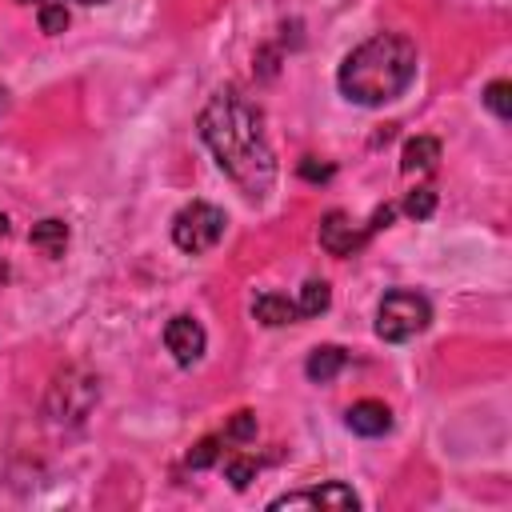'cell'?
<instances>
[{
    "mask_svg": "<svg viewBox=\"0 0 512 512\" xmlns=\"http://www.w3.org/2000/svg\"><path fill=\"white\" fill-rule=\"evenodd\" d=\"M200 136L212 148L224 176L252 200H264L276 184V156L264 132L260 108L240 88H220L200 108Z\"/></svg>",
    "mask_w": 512,
    "mask_h": 512,
    "instance_id": "6da1fadb",
    "label": "cell"
},
{
    "mask_svg": "<svg viewBox=\"0 0 512 512\" xmlns=\"http://www.w3.org/2000/svg\"><path fill=\"white\" fill-rule=\"evenodd\" d=\"M416 44L404 32H376L364 44H356L340 64V92L352 104L376 108L396 100L416 80Z\"/></svg>",
    "mask_w": 512,
    "mask_h": 512,
    "instance_id": "7a4b0ae2",
    "label": "cell"
},
{
    "mask_svg": "<svg viewBox=\"0 0 512 512\" xmlns=\"http://www.w3.org/2000/svg\"><path fill=\"white\" fill-rule=\"evenodd\" d=\"M432 320V308L420 292H408V288H396L380 300L376 308V336L388 340V344H404L412 336H420Z\"/></svg>",
    "mask_w": 512,
    "mask_h": 512,
    "instance_id": "3957f363",
    "label": "cell"
},
{
    "mask_svg": "<svg viewBox=\"0 0 512 512\" xmlns=\"http://www.w3.org/2000/svg\"><path fill=\"white\" fill-rule=\"evenodd\" d=\"M100 400V380L84 368H64L48 388V416L56 424H80Z\"/></svg>",
    "mask_w": 512,
    "mask_h": 512,
    "instance_id": "277c9868",
    "label": "cell"
},
{
    "mask_svg": "<svg viewBox=\"0 0 512 512\" xmlns=\"http://www.w3.org/2000/svg\"><path fill=\"white\" fill-rule=\"evenodd\" d=\"M224 224H228V220H224V212H220L216 204L192 200V204H184V208L176 212V220H172V240H176V248L200 256V252H208V248L220 244Z\"/></svg>",
    "mask_w": 512,
    "mask_h": 512,
    "instance_id": "5b68a950",
    "label": "cell"
},
{
    "mask_svg": "<svg viewBox=\"0 0 512 512\" xmlns=\"http://www.w3.org/2000/svg\"><path fill=\"white\" fill-rule=\"evenodd\" d=\"M268 508H272V512H280V508H340V512L352 508V512H356V508H360V496H356L348 484L332 480V484H320V488L284 492V496H276Z\"/></svg>",
    "mask_w": 512,
    "mask_h": 512,
    "instance_id": "8992f818",
    "label": "cell"
},
{
    "mask_svg": "<svg viewBox=\"0 0 512 512\" xmlns=\"http://www.w3.org/2000/svg\"><path fill=\"white\" fill-rule=\"evenodd\" d=\"M204 344H208V336H204L200 320H192V316H172V320L164 324V348L172 352V360H176L180 368H192V364L204 356Z\"/></svg>",
    "mask_w": 512,
    "mask_h": 512,
    "instance_id": "52a82bcc",
    "label": "cell"
},
{
    "mask_svg": "<svg viewBox=\"0 0 512 512\" xmlns=\"http://www.w3.org/2000/svg\"><path fill=\"white\" fill-rule=\"evenodd\" d=\"M368 232H360L340 208H332L324 220H320V248L332 252V256H352L360 244H364Z\"/></svg>",
    "mask_w": 512,
    "mask_h": 512,
    "instance_id": "ba28073f",
    "label": "cell"
},
{
    "mask_svg": "<svg viewBox=\"0 0 512 512\" xmlns=\"http://www.w3.org/2000/svg\"><path fill=\"white\" fill-rule=\"evenodd\" d=\"M348 428L356 436H384L392 428V412L384 400H356L348 408Z\"/></svg>",
    "mask_w": 512,
    "mask_h": 512,
    "instance_id": "9c48e42d",
    "label": "cell"
},
{
    "mask_svg": "<svg viewBox=\"0 0 512 512\" xmlns=\"http://www.w3.org/2000/svg\"><path fill=\"white\" fill-rule=\"evenodd\" d=\"M440 160V140L436 136H412L400 152V168L404 172H432Z\"/></svg>",
    "mask_w": 512,
    "mask_h": 512,
    "instance_id": "30bf717a",
    "label": "cell"
},
{
    "mask_svg": "<svg viewBox=\"0 0 512 512\" xmlns=\"http://www.w3.org/2000/svg\"><path fill=\"white\" fill-rule=\"evenodd\" d=\"M252 316H256L260 324H268V328H284V324H292L300 312H296V304H292L288 296H280V292H264V296H256Z\"/></svg>",
    "mask_w": 512,
    "mask_h": 512,
    "instance_id": "8fae6325",
    "label": "cell"
},
{
    "mask_svg": "<svg viewBox=\"0 0 512 512\" xmlns=\"http://www.w3.org/2000/svg\"><path fill=\"white\" fill-rule=\"evenodd\" d=\"M344 348H336V344H320V348H312V356H308V364H304V372H308V380H316V384H328L340 368H344Z\"/></svg>",
    "mask_w": 512,
    "mask_h": 512,
    "instance_id": "7c38bea8",
    "label": "cell"
},
{
    "mask_svg": "<svg viewBox=\"0 0 512 512\" xmlns=\"http://www.w3.org/2000/svg\"><path fill=\"white\" fill-rule=\"evenodd\" d=\"M32 248H40L44 256H64V248H68V224L64 220H56V216H48V220H40L36 228H32Z\"/></svg>",
    "mask_w": 512,
    "mask_h": 512,
    "instance_id": "4fadbf2b",
    "label": "cell"
},
{
    "mask_svg": "<svg viewBox=\"0 0 512 512\" xmlns=\"http://www.w3.org/2000/svg\"><path fill=\"white\" fill-rule=\"evenodd\" d=\"M328 304H332V288H328L324 280H308V284L300 288L296 312H300V316H320V312H328Z\"/></svg>",
    "mask_w": 512,
    "mask_h": 512,
    "instance_id": "5bb4252c",
    "label": "cell"
},
{
    "mask_svg": "<svg viewBox=\"0 0 512 512\" xmlns=\"http://www.w3.org/2000/svg\"><path fill=\"white\" fill-rule=\"evenodd\" d=\"M404 212H408L412 220H428V216L436 212V188H428V184L412 188V192L404 196Z\"/></svg>",
    "mask_w": 512,
    "mask_h": 512,
    "instance_id": "9a60e30c",
    "label": "cell"
},
{
    "mask_svg": "<svg viewBox=\"0 0 512 512\" xmlns=\"http://www.w3.org/2000/svg\"><path fill=\"white\" fill-rule=\"evenodd\" d=\"M484 104L496 112V120H508L512 116V84L508 80H492L484 88Z\"/></svg>",
    "mask_w": 512,
    "mask_h": 512,
    "instance_id": "2e32d148",
    "label": "cell"
},
{
    "mask_svg": "<svg viewBox=\"0 0 512 512\" xmlns=\"http://www.w3.org/2000/svg\"><path fill=\"white\" fill-rule=\"evenodd\" d=\"M36 20H40V32H48V36H60V32L68 28V8H64V4H40Z\"/></svg>",
    "mask_w": 512,
    "mask_h": 512,
    "instance_id": "e0dca14e",
    "label": "cell"
},
{
    "mask_svg": "<svg viewBox=\"0 0 512 512\" xmlns=\"http://www.w3.org/2000/svg\"><path fill=\"white\" fill-rule=\"evenodd\" d=\"M224 476L232 480V488H248V484L256 480V460H248V456H232V460L224 464Z\"/></svg>",
    "mask_w": 512,
    "mask_h": 512,
    "instance_id": "ac0fdd59",
    "label": "cell"
},
{
    "mask_svg": "<svg viewBox=\"0 0 512 512\" xmlns=\"http://www.w3.org/2000/svg\"><path fill=\"white\" fill-rule=\"evenodd\" d=\"M216 456H220V440H216V436H204V440L188 452V468H208Z\"/></svg>",
    "mask_w": 512,
    "mask_h": 512,
    "instance_id": "d6986e66",
    "label": "cell"
},
{
    "mask_svg": "<svg viewBox=\"0 0 512 512\" xmlns=\"http://www.w3.org/2000/svg\"><path fill=\"white\" fill-rule=\"evenodd\" d=\"M248 436H256V416L244 408L228 420V440H248Z\"/></svg>",
    "mask_w": 512,
    "mask_h": 512,
    "instance_id": "ffe728a7",
    "label": "cell"
},
{
    "mask_svg": "<svg viewBox=\"0 0 512 512\" xmlns=\"http://www.w3.org/2000/svg\"><path fill=\"white\" fill-rule=\"evenodd\" d=\"M300 176H304V180H328V176H332V164H316V160L308 156V160H300Z\"/></svg>",
    "mask_w": 512,
    "mask_h": 512,
    "instance_id": "44dd1931",
    "label": "cell"
},
{
    "mask_svg": "<svg viewBox=\"0 0 512 512\" xmlns=\"http://www.w3.org/2000/svg\"><path fill=\"white\" fill-rule=\"evenodd\" d=\"M4 236H8V216L0 212V240H4Z\"/></svg>",
    "mask_w": 512,
    "mask_h": 512,
    "instance_id": "7402d4cb",
    "label": "cell"
},
{
    "mask_svg": "<svg viewBox=\"0 0 512 512\" xmlns=\"http://www.w3.org/2000/svg\"><path fill=\"white\" fill-rule=\"evenodd\" d=\"M4 108H8V92L0 88V112H4Z\"/></svg>",
    "mask_w": 512,
    "mask_h": 512,
    "instance_id": "603a6c76",
    "label": "cell"
},
{
    "mask_svg": "<svg viewBox=\"0 0 512 512\" xmlns=\"http://www.w3.org/2000/svg\"><path fill=\"white\" fill-rule=\"evenodd\" d=\"M76 4H108V0H76Z\"/></svg>",
    "mask_w": 512,
    "mask_h": 512,
    "instance_id": "cb8c5ba5",
    "label": "cell"
},
{
    "mask_svg": "<svg viewBox=\"0 0 512 512\" xmlns=\"http://www.w3.org/2000/svg\"><path fill=\"white\" fill-rule=\"evenodd\" d=\"M20 4H24V0H20Z\"/></svg>",
    "mask_w": 512,
    "mask_h": 512,
    "instance_id": "d4e9b609",
    "label": "cell"
}]
</instances>
